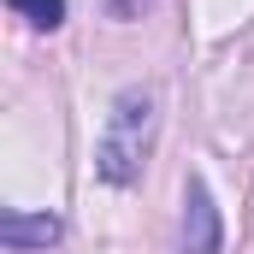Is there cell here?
<instances>
[{
	"label": "cell",
	"instance_id": "cell-2",
	"mask_svg": "<svg viewBox=\"0 0 254 254\" xmlns=\"http://www.w3.org/2000/svg\"><path fill=\"white\" fill-rule=\"evenodd\" d=\"M184 254H225V225H219L213 190L201 178L184 184Z\"/></svg>",
	"mask_w": 254,
	"mask_h": 254
},
{
	"label": "cell",
	"instance_id": "cell-1",
	"mask_svg": "<svg viewBox=\"0 0 254 254\" xmlns=\"http://www.w3.org/2000/svg\"><path fill=\"white\" fill-rule=\"evenodd\" d=\"M154 125H160V113H154V95H148V89H125V95L113 101L107 130H101V142H95V172H101V184L130 190V184L142 178V166H148V154H154Z\"/></svg>",
	"mask_w": 254,
	"mask_h": 254
},
{
	"label": "cell",
	"instance_id": "cell-3",
	"mask_svg": "<svg viewBox=\"0 0 254 254\" xmlns=\"http://www.w3.org/2000/svg\"><path fill=\"white\" fill-rule=\"evenodd\" d=\"M0 243H6L12 254L48 249V243H60V219H54V213H24V207H6V213H0Z\"/></svg>",
	"mask_w": 254,
	"mask_h": 254
},
{
	"label": "cell",
	"instance_id": "cell-4",
	"mask_svg": "<svg viewBox=\"0 0 254 254\" xmlns=\"http://www.w3.org/2000/svg\"><path fill=\"white\" fill-rule=\"evenodd\" d=\"M12 12H24L36 30H60L65 24V0H6Z\"/></svg>",
	"mask_w": 254,
	"mask_h": 254
}]
</instances>
